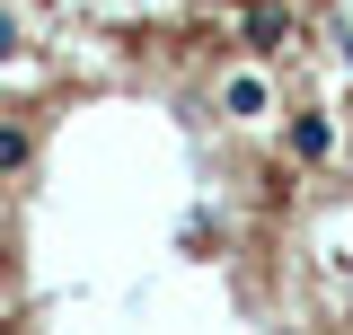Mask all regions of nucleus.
<instances>
[{"label": "nucleus", "mask_w": 353, "mask_h": 335, "mask_svg": "<svg viewBox=\"0 0 353 335\" xmlns=\"http://www.w3.org/2000/svg\"><path fill=\"white\" fill-rule=\"evenodd\" d=\"M221 106H230L239 124H256L265 106H274V88H265V71H230V80H221Z\"/></svg>", "instance_id": "1"}, {"label": "nucleus", "mask_w": 353, "mask_h": 335, "mask_svg": "<svg viewBox=\"0 0 353 335\" xmlns=\"http://www.w3.org/2000/svg\"><path fill=\"white\" fill-rule=\"evenodd\" d=\"M336 150V124L327 115H292V159H327Z\"/></svg>", "instance_id": "2"}, {"label": "nucleus", "mask_w": 353, "mask_h": 335, "mask_svg": "<svg viewBox=\"0 0 353 335\" xmlns=\"http://www.w3.org/2000/svg\"><path fill=\"white\" fill-rule=\"evenodd\" d=\"M283 27H292L283 9H248V53H274V44H283Z\"/></svg>", "instance_id": "3"}, {"label": "nucleus", "mask_w": 353, "mask_h": 335, "mask_svg": "<svg viewBox=\"0 0 353 335\" xmlns=\"http://www.w3.org/2000/svg\"><path fill=\"white\" fill-rule=\"evenodd\" d=\"M27 150H36V141H27V132H18V124H0V185H9V176H18V168H27Z\"/></svg>", "instance_id": "4"}, {"label": "nucleus", "mask_w": 353, "mask_h": 335, "mask_svg": "<svg viewBox=\"0 0 353 335\" xmlns=\"http://www.w3.org/2000/svg\"><path fill=\"white\" fill-rule=\"evenodd\" d=\"M9 53H18V18L0 9V62H9Z\"/></svg>", "instance_id": "5"}]
</instances>
